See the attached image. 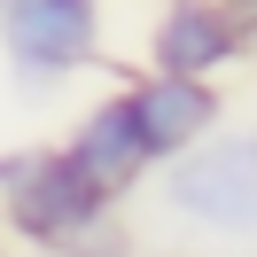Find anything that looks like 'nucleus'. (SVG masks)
<instances>
[{
    "label": "nucleus",
    "mask_w": 257,
    "mask_h": 257,
    "mask_svg": "<svg viewBox=\"0 0 257 257\" xmlns=\"http://www.w3.org/2000/svg\"><path fill=\"white\" fill-rule=\"evenodd\" d=\"M0 218L16 241L55 257V249H86L109 226V195L63 148H24V156H8V179H0Z\"/></svg>",
    "instance_id": "nucleus-1"
},
{
    "label": "nucleus",
    "mask_w": 257,
    "mask_h": 257,
    "mask_svg": "<svg viewBox=\"0 0 257 257\" xmlns=\"http://www.w3.org/2000/svg\"><path fill=\"white\" fill-rule=\"evenodd\" d=\"M164 203L210 234H257V125L241 133H203L195 148L172 156Z\"/></svg>",
    "instance_id": "nucleus-2"
},
{
    "label": "nucleus",
    "mask_w": 257,
    "mask_h": 257,
    "mask_svg": "<svg viewBox=\"0 0 257 257\" xmlns=\"http://www.w3.org/2000/svg\"><path fill=\"white\" fill-rule=\"evenodd\" d=\"M0 47L24 78H70L101 55V0H0Z\"/></svg>",
    "instance_id": "nucleus-3"
},
{
    "label": "nucleus",
    "mask_w": 257,
    "mask_h": 257,
    "mask_svg": "<svg viewBox=\"0 0 257 257\" xmlns=\"http://www.w3.org/2000/svg\"><path fill=\"white\" fill-rule=\"evenodd\" d=\"M249 55V32L234 24L226 0H164L148 24V70H179V78H226Z\"/></svg>",
    "instance_id": "nucleus-4"
},
{
    "label": "nucleus",
    "mask_w": 257,
    "mask_h": 257,
    "mask_svg": "<svg viewBox=\"0 0 257 257\" xmlns=\"http://www.w3.org/2000/svg\"><path fill=\"white\" fill-rule=\"evenodd\" d=\"M63 156L78 164V172L94 179L109 203H125V195L141 187V172H148L156 156H148V133H141V109H133V86L101 94L94 109L78 117V133L63 141Z\"/></svg>",
    "instance_id": "nucleus-5"
},
{
    "label": "nucleus",
    "mask_w": 257,
    "mask_h": 257,
    "mask_svg": "<svg viewBox=\"0 0 257 257\" xmlns=\"http://www.w3.org/2000/svg\"><path fill=\"white\" fill-rule=\"evenodd\" d=\"M133 109H141V133H148V156L172 164L179 148H195L203 133H218L226 101H218V78H179V70H148L133 86Z\"/></svg>",
    "instance_id": "nucleus-6"
},
{
    "label": "nucleus",
    "mask_w": 257,
    "mask_h": 257,
    "mask_svg": "<svg viewBox=\"0 0 257 257\" xmlns=\"http://www.w3.org/2000/svg\"><path fill=\"white\" fill-rule=\"evenodd\" d=\"M226 8H234V24H241V32L257 39V0H226Z\"/></svg>",
    "instance_id": "nucleus-7"
},
{
    "label": "nucleus",
    "mask_w": 257,
    "mask_h": 257,
    "mask_svg": "<svg viewBox=\"0 0 257 257\" xmlns=\"http://www.w3.org/2000/svg\"><path fill=\"white\" fill-rule=\"evenodd\" d=\"M249 63H257V39H249Z\"/></svg>",
    "instance_id": "nucleus-8"
},
{
    "label": "nucleus",
    "mask_w": 257,
    "mask_h": 257,
    "mask_svg": "<svg viewBox=\"0 0 257 257\" xmlns=\"http://www.w3.org/2000/svg\"><path fill=\"white\" fill-rule=\"evenodd\" d=\"M0 257H8V249H0Z\"/></svg>",
    "instance_id": "nucleus-9"
}]
</instances>
